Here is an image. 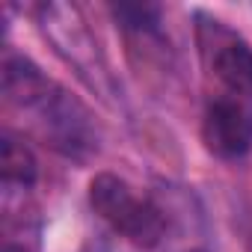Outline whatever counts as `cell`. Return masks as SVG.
<instances>
[{
	"instance_id": "cell-1",
	"label": "cell",
	"mask_w": 252,
	"mask_h": 252,
	"mask_svg": "<svg viewBox=\"0 0 252 252\" xmlns=\"http://www.w3.org/2000/svg\"><path fill=\"white\" fill-rule=\"evenodd\" d=\"M3 95L15 110L33 113L39 134L51 146L68 155L92 149V131L83 107L68 98L54 80H48L27 57L9 54L3 60Z\"/></svg>"
},
{
	"instance_id": "cell-2",
	"label": "cell",
	"mask_w": 252,
	"mask_h": 252,
	"mask_svg": "<svg viewBox=\"0 0 252 252\" xmlns=\"http://www.w3.org/2000/svg\"><path fill=\"white\" fill-rule=\"evenodd\" d=\"M89 205L113 231L137 246H158L166 234L163 211L113 172H101L89 181Z\"/></svg>"
},
{
	"instance_id": "cell-3",
	"label": "cell",
	"mask_w": 252,
	"mask_h": 252,
	"mask_svg": "<svg viewBox=\"0 0 252 252\" xmlns=\"http://www.w3.org/2000/svg\"><path fill=\"white\" fill-rule=\"evenodd\" d=\"M202 140L217 158H243L252 149V107L231 92L211 98L202 119Z\"/></svg>"
},
{
	"instance_id": "cell-4",
	"label": "cell",
	"mask_w": 252,
	"mask_h": 252,
	"mask_svg": "<svg viewBox=\"0 0 252 252\" xmlns=\"http://www.w3.org/2000/svg\"><path fill=\"white\" fill-rule=\"evenodd\" d=\"M205 54L214 77L231 95H240V98L252 95V45L249 42H243L240 36L222 27H214Z\"/></svg>"
},
{
	"instance_id": "cell-5",
	"label": "cell",
	"mask_w": 252,
	"mask_h": 252,
	"mask_svg": "<svg viewBox=\"0 0 252 252\" xmlns=\"http://www.w3.org/2000/svg\"><path fill=\"white\" fill-rule=\"evenodd\" d=\"M0 172H3V184L9 187H33L39 178V163L36 155L24 146V140L3 134V143H0Z\"/></svg>"
},
{
	"instance_id": "cell-6",
	"label": "cell",
	"mask_w": 252,
	"mask_h": 252,
	"mask_svg": "<svg viewBox=\"0 0 252 252\" xmlns=\"http://www.w3.org/2000/svg\"><path fill=\"white\" fill-rule=\"evenodd\" d=\"M3 252H30V249H27V246H18V243H6Z\"/></svg>"
},
{
	"instance_id": "cell-7",
	"label": "cell",
	"mask_w": 252,
	"mask_h": 252,
	"mask_svg": "<svg viewBox=\"0 0 252 252\" xmlns=\"http://www.w3.org/2000/svg\"><path fill=\"white\" fill-rule=\"evenodd\" d=\"M249 252H252V246H249Z\"/></svg>"
}]
</instances>
